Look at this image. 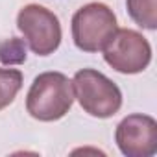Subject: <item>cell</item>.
<instances>
[{"label": "cell", "mask_w": 157, "mask_h": 157, "mask_svg": "<svg viewBox=\"0 0 157 157\" xmlns=\"http://www.w3.org/2000/svg\"><path fill=\"white\" fill-rule=\"evenodd\" d=\"M72 104V82L63 72L39 74L26 94V111L39 122H56L63 118L70 111Z\"/></svg>", "instance_id": "1"}, {"label": "cell", "mask_w": 157, "mask_h": 157, "mask_svg": "<svg viewBox=\"0 0 157 157\" xmlns=\"http://www.w3.org/2000/svg\"><path fill=\"white\" fill-rule=\"evenodd\" d=\"M72 89L82 109L94 118H109L122 107V91L100 70H78L72 80Z\"/></svg>", "instance_id": "2"}, {"label": "cell", "mask_w": 157, "mask_h": 157, "mask_svg": "<svg viewBox=\"0 0 157 157\" xmlns=\"http://www.w3.org/2000/svg\"><path fill=\"white\" fill-rule=\"evenodd\" d=\"M118 30L113 10L104 2H89L72 17V39L82 52H100Z\"/></svg>", "instance_id": "3"}, {"label": "cell", "mask_w": 157, "mask_h": 157, "mask_svg": "<svg viewBox=\"0 0 157 157\" xmlns=\"http://www.w3.org/2000/svg\"><path fill=\"white\" fill-rule=\"evenodd\" d=\"M17 28L24 35L28 46L37 56H50L61 44V24L54 11L39 4L24 6L17 15Z\"/></svg>", "instance_id": "4"}, {"label": "cell", "mask_w": 157, "mask_h": 157, "mask_svg": "<svg viewBox=\"0 0 157 157\" xmlns=\"http://www.w3.org/2000/svg\"><path fill=\"white\" fill-rule=\"evenodd\" d=\"M104 59L120 74H139L151 61V46L140 32L120 28L104 46Z\"/></svg>", "instance_id": "5"}, {"label": "cell", "mask_w": 157, "mask_h": 157, "mask_svg": "<svg viewBox=\"0 0 157 157\" xmlns=\"http://www.w3.org/2000/svg\"><path fill=\"white\" fill-rule=\"evenodd\" d=\"M115 140L126 157H151L157 153V122L150 115H128L117 126Z\"/></svg>", "instance_id": "6"}, {"label": "cell", "mask_w": 157, "mask_h": 157, "mask_svg": "<svg viewBox=\"0 0 157 157\" xmlns=\"http://www.w3.org/2000/svg\"><path fill=\"white\" fill-rule=\"evenodd\" d=\"M126 8L135 24L153 32L157 28V0H126Z\"/></svg>", "instance_id": "7"}, {"label": "cell", "mask_w": 157, "mask_h": 157, "mask_svg": "<svg viewBox=\"0 0 157 157\" xmlns=\"http://www.w3.org/2000/svg\"><path fill=\"white\" fill-rule=\"evenodd\" d=\"M22 72L19 68H2L0 67V111L6 109L17 98L22 87Z\"/></svg>", "instance_id": "8"}, {"label": "cell", "mask_w": 157, "mask_h": 157, "mask_svg": "<svg viewBox=\"0 0 157 157\" xmlns=\"http://www.w3.org/2000/svg\"><path fill=\"white\" fill-rule=\"evenodd\" d=\"M0 59L6 65H15V63H22L26 59V46L21 39L13 37L10 41H6L0 46Z\"/></svg>", "instance_id": "9"}]
</instances>
